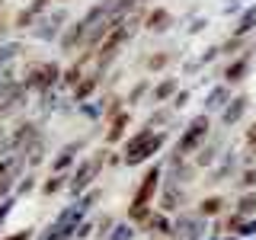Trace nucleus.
<instances>
[{
  "instance_id": "obj_15",
  "label": "nucleus",
  "mask_w": 256,
  "mask_h": 240,
  "mask_svg": "<svg viewBox=\"0 0 256 240\" xmlns=\"http://www.w3.org/2000/svg\"><path fill=\"white\" fill-rule=\"evenodd\" d=\"M182 202H186V186H180V182H166V186H164V202H160V208H166V212H176Z\"/></svg>"
},
{
  "instance_id": "obj_38",
  "label": "nucleus",
  "mask_w": 256,
  "mask_h": 240,
  "mask_svg": "<svg viewBox=\"0 0 256 240\" xmlns=\"http://www.w3.org/2000/svg\"><path fill=\"white\" fill-rule=\"evenodd\" d=\"M240 234H256V221H250V224H244V230Z\"/></svg>"
},
{
  "instance_id": "obj_14",
  "label": "nucleus",
  "mask_w": 256,
  "mask_h": 240,
  "mask_svg": "<svg viewBox=\"0 0 256 240\" xmlns=\"http://www.w3.org/2000/svg\"><path fill=\"white\" fill-rule=\"evenodd\" d=\"M176 93H180V80L176 77H164L157 86H150V100L154 102H170Z\"/></svg>"
},
{
  "instance_id": "obj_36",
  "label": "nucleus",
  "mask_w": 256,
  "mask_h": 240,
  "mask_svg": "<svg viewBox=\"0 0 256 240\" xmlns=\"http://www.w3.org/2000/svg\"><path fill=\"white\" fill-rule=\"evenodd\" d=\"M10 26H13V22H6V20H4V16H0V38H4V36H6V32H10Z\"/></svg>"
},
{
  "instance_id": "obj_23",
  "label": "nucleus",
  "mask_w": 256,
  "mask_h": 240,
  "mask_svg": "<svg viewBox=\"0 0 256 240\" xmlns=\"http://www.w3.org/2000/svg\"><path fill=\"white\" fill-rule=\"evenodd\" d=\"M170 61H173L170 52H150V54H148V70H164Z\"/></svg>"
},
{
  "instance_id": "obj_30",
  "label": "nucleus",
  "mask_w": 256,
  "mask_h": 240,
  "mask_svg": "<svg viewBox=\"0 0 256 240\" xmlns=\"http://www.w3.org/2000/svg\"><path fill=\"white\" fill-rule=\"evenodd\" d=\"M237 186H240V189H253V186H256V166H253V170H244V173H240V182H237Z\"/></svg>"
},
{
  "instance_id": "obj_37",
  "label": "nucleus",
  "mask_w": 256,
  "mask_h": 240,
  "mask_svg": "<svg viewBox=\"0 0 256 240\" xmlns=\"http://www.w3.org/2000/svg\"><path fill=\"white\" fill-rule=\"evenodd\" d=\"M32 234H29V230H20V234H13V237H6V240H29Z\"/></svg>"
},
{
  "instance_id": "obj_40",
  "label": "nucleus",
  "mask_w": 256,
  "mask_h": 240,
  "mask_svg": "<svg viewBox=\"0 0 256 240\" xmlns=\"http://www.w3.org/2000/svg\"><path fill=\"white\" fill-rule=\"evenodd\" d=\"M58 240H70V237H58Z\"/></svg>"
},
{
  "instance_id": "obj_17",
  "label": "nucleus",
  "mask_w": 256,
  "mask_h": 240,
  "mask_svg": "<svg viewBox=\"0 0 256 240\" xmlns=\"http://www.w3.org/2000/svg\"><path fill=\"white\" fill-rule=\"evenodd\" d=\"M125 128H128V112H118L116 118H109L106 144H118V141H122V134H125Z\"/></svg>"
},
{
  "instance_id": "obj_4",
  "label": "nucleus",
  "mask_w": 256,
  "mask_h": 240,
  "mask_svg": "<svg viewBox=\"0 0 256 240\" xmlns=\"http://www.w3.org/2000/svg\"><path fill=\"white\" fill-rule=\"evenodd\" d=\"M208 132H212V118H208V112H202V116H196L189 122V128L180 134V141H176V150L173 157H186V154H196L198 148L208 141Z\"/></svg>"
},
{
  "instance_id": "obj_21",
  "label": "nucleus",
  "mask_w": 256,
  "mask_h": 240,
  "mask_svg": "<svg viewBox=\"0 0 256 240\" xmlns=\"http://www.w3.org/2000/svg\"><path fill=\"white\" fill-rule=\"evenodd\" d=\"M250 214H256V189H246L237 198V218H250Z\"/></svg>"
},
{
  "instance_id": "obj_27",
  "label": "nucleus",
  "mask_w": 256,
  "mask_h": 240,
  "mask_svg": "<svg viewBox=\"0 0 256 240\" xmlns=\"http://www.w3.org/2000/svg\"><path fill=\"white\" fill-rule=\"evenodd\" d=\"M244 45H246V38H244V36H230L228 42L221 45V54H237V52H240Z\"/></svg>"
},
{
  "instance_id": "obj_29",
  "label": "nucleus",
  "mask_w": 256,
  "mask_h": 240,
  "mask_svg": "<svg viewBox=\"0 0 256 240\" xmlns=\"http://www.w3.org/2000/svg\"><path fill=\"white\" fill-rule=\"evenodd\" d=\"M109 4H112V13H116V16H125L128 10H134L141 0H109Z\"/></svg>"
},
{
  "instance_id": "obj_7",
  "label": "nucleus",
  "mask_w": 256,
  "mask_h": 240,
  "mask_svg": "<svg viewBox=\"0 0 256 240\" xmlns=\"http://www.w3.org/2000/svg\"><path fill=\"white\" fill-rule=\"evenodd\" d=\"M64 22H68V10H52L45 20H38L36 26H32V36L42 38V42H54V38H61Z\"/></svg>"
},
{
  "instance_id": "obj_32",
  "label": "nucleus",
  "mask_w": 256,
  "mask_h": 240,
  "mask_svg": "<svg viewBox=\"0 0 256 240\" xmlns=\"http://www.w3.org/2000/svg\"><path fill=\"white\" fill-rule=\"evenodd\" d=\"M29 189H36V173H29L26 180L20 182V189H16V192H20V196H22V192H29Z\"/></svg>"
},
{
  "instance_id": "obj_11",
  "label": "nucleus",
  "mask_w": 256,
  "mask_h": 240,
  "mask_svg": "<svg viewBox=\"0 0 256 240\" xmlns=\"http://www.w3.org/2000/svg\"><path fill=\"white\" fill-rule=\"evenodd\" d=\"M230 84H218V86H212L208 90V96H205V112H221L224 106L230 102Z\"/></svg>"
},
{
  "instance_id": "obj_34",
  "label": "nucleus",
  "mask_w": 256,
  "mask_h": 240,
  "mask_svg": "<svg viewBox=\"0 0 256 240\" xmlns=\"http://www.w3.org/2000/svg\"><path fill=\"white\" fill-rule=\"evenodd\" d=\"M246 144H250V148H256V122L246 128Z\"/></svg>"
},
{
  "instance_id": "obj_12",
  "label": "nucleus",
  "mask_w": 256,
  "mask_h": 240,
  "mask_svg": "<svg viewBox=\"0 0 256 240\" xmlns=\"http://www.w3.org/2000/svg\"><path fill=\"white\" fill-rule=\"evenodd\" d=\"M246 70H250V54H240V58H234L224 68V84H240V80H246Z\"/></svg>"
},
{
  "instance_id": "obj_16",
  "label": "nucleus",
  "mask_w": 256,
  "mask_h": 240,
  "mask_svg": "<svg viewBox=\"0 0 256 240\" xmlns=\"http://www.w3.org/2000/svg\"><path fill=\"white\" fill-rule=\"evenodd\" d=\"M96 86H100V74H96V70H93V74H86V77H80V84L74 86V100L77 102H86L93 96Z\"/></svg>"
},
{
  "instance_id": "obj_18",
  "label": "nucleus",
  "mask_w": 256,
  "mask_h": 240,
  "mask_svg": "<svg viewBox=\"0 0 256 240\" xmlns=\"http://www.w3.org/2000/svg\"><path fill=\"white\" fill-rule=\"evenodd\" d=\"M256 29V4L253 6H246L244 13H240V20H237V26H234V36H250V32Z\"/></svg>"
},
{
  "instance_id": "obj_35",
  "label": "nucleus",
  "mask_w": 256,
  "mask_h": 240,
  "mask_svg": "<svg viewBox=\"0 0 256 240\" xmlns=\"http://www.w3.org/2000/svg\"><path fill=\"white\" fill-rule=\"evenodd\" d=\"M6 80H13V70L10 68H0V84H6Z\"/></svg>"
},
{
  "instance_id": "obj_10",
  "label": "nucleus",
  "mask_w": 256,
  "mask_h": 240,
  "mask_svg": "<svg viewBox=\"0 0 256 240\" xmlns=\"http://www.w3.org/2000/svg\"><path fill=\"white\" fill-rule=\"evenodd\" d=\"M173 26V13L164 10V6H154V10L144 13V29L148 32H166Z\"/></svg>"
},
{
  "instance_id": "obj_41",
  "label": "nucleus",
  "mask_w": 256,
  "mask_h": 240,
  "mask_svg": "<svg viewBox=\"0 0 256 240\" xmlns=\"http://www.w3.org/2000/svg\"><path fill=\"white\" fill-rule=\"evenodd\" d=\"M0 10H4V0H0Z\"/></svg>"
},
{
  "instance_id": "obj_22",
  "label": "nucleus",
  "mask_w": 256,
  "mask_h": 240,
  "mask_svg": "<svg viewBox=\"0 0 256 240\" xmlns=\"http://www.w3.org/2000/svg\"><path fill=\"white\" fill-rule=\"evenodd\" d=\"M214 160H218V144H202V148H198V157L192 160V164H196L198 170H205V166H214Z\"/></svg>"
},
{
  "instance_id": "obj_39",
  "label": "nucleus",
  "mask_w": 256,
  "mask_h": 240,
  "mask_svg": "<svg viewBox=\"0 0 256 240\" xmlns=\"http://www.w3.org/2000/svg\"><path fill=\"white\" fill-rule=\"evenodd\" d=\"M0 141H4V125H0Z\"/></svg>"
},
{
  "instance_id": "obj_8",
  "label": "nucleus",
  "mask_w": 256,
  "mask_h": 240,
  "mask_svg": "<svg viewBox=\"0 0 256 240\" xmlns=\"http://www.w3.org/2000/svg\"><path fill=\"white\" fill-rule=\"evenodd\" d=\"M84 38H86V26H84V20H74L70 26H64L61 38H58V45H61V52H77V48H84Z\"/></svg>"
},
{
  "instance_id": "obj_9",
  "label": "nucleus",
  "mask_w": 256,
  "mask_h": 240,
  "mask_svg": "<svg viewBox=\"0 0 256 240\" xmlns=\"http://www.w3.org/2000/svg\"><path fill=\"white\" fill-rule=\"evenodd\" d=\"M246 106H250V96H230V102L221 109V128H234L240 118H244V112H246Z\"/></svg>"
},
{
  "instance_id": "obj_25",
  "label": "nucleus",
  "mask_w": 256,
  "mask_h": 240,
  "mask_svg": "<svg viewBox=\"0 0 256 240\" xmlns=\"http://www.w3.org/2000/svg\"><path fill=\"white\" fill-rule=\"evenodd\" d=\"M148 90H150V84H148V80H138V84H134L132 90H128V96H125V102H128V106H134V102H141V96L148 93Z\"/></svg>"
},
{
  "instance_id": "obj_1",
  "label": "nucleus",
  "mask_w": 256,
  "mask_h": 240,
  "mask_svg": "<svg viewBox=\"0 0 256 240\" xmlns=\"http://www.w3.org/2000/svg\"><path fill=\"white\" fill-rule=\"evenodd\" d=\"M138 26H144V16H134V20H122L106 38H102L100 48H96V54H93V61H96V74H102V70H106L109 64L118 58V52H122V48L132 42V36H134V29H138Z\"/></svg>"
},
{
  "instance_id": "obj_42",
  "label": "nucleus",
  "mask_w": 256,
  "mask_h": 240,
  "mask_svg": "<svg viewBox=\"0 0 256 240\" xmlns=\"http://www.w3.org/2000/svg\"><path fill=\"white\" fill-rule=\"evenodd\" d=\"M253 52H256V48H253Z\"/></svg>"
},
{
  "instance_id": "obj_6",
  "label": "nucleus",
  "mask_w": 256,
  "mask_h": 240,
  "mask_svg": "<svg viewBox=\"0 0 256 240\" xmlns=\"http://www.w3.org/2000/svg\"><path fill=\"white\" fill-rule=\"evenodd\" d=\"M61 74H64V70H61V68H58L54 61H42V64H32L22 84H26V90H36V93H48V90H52V86H54V84L61 80Z\"/></svg>"
},
{
  "instance_id": "obj_3",
  "label": "nucleus",
  "mask_w": 256,
  "mask_h": 240,
  "mask_svg": "<svg viewBox=\"0 0 256 240\" xmlns=\"http://www.w3.org/2000/svg\"><path fill=\"white\" fill-rule=\"evenodd\" d=\"M157 189H160V166H150V170L141 176V186H138V192H134L132 205H128V218L144 224V218L150 214V202H154Z\"/></svg>"
},
{
  "instance_id": "obj_19",
  "label": "nucleus",
  "mask_w": 256,
  "mask_h": 240,
  "mask_svg": "<svg viewBox=\"0 0 256 240\" xmlns=\"http://www.w3.org/2000/svg\"><path fill=\"white\" fill-rule=\"evenodd\" d=\"M224 212V198L221 196H205L198 202V218H214V214Z\"/></svg>"
},
{
  "instance_id": "obj_31",
  "label": "nucleus",
  "mask_w": 256,
  "mask_h": 240,
  "mask_svg": "<svg viewBox=\"0 0 256 240\" xmlns=\"http://www.w3.org/2000/svg\"><path fill=\"white\" fill-rule=\"evenodd\" d=\"M132 237H134L132 224H122V228H116V234H109V240H132Z\"/></svg>"
},
{
  "instance_id": "obj_28",
  "label": "nucleus",
  "mask_w": 256,
  "mask_h": 240,
  "mask_svg": "<svg viewBox=\"0 0 256 240\" xmlns=\"http://www.w3.org/2000/svg\"><path fill=\"white\" fill-rule=\"evenodd\" d=\"M64 180H68V176H64V173H54L52 180H48L45 186H42V192H45V196H54V192H58V189H64Z\"/></svg>"
},
{
  "instance_id": "obj_24",
  "label": "nucleus",
  "mask_w": 256,
  "mask_h": 240,
  "mask_svg": "<svg viewBox=\"0 0 256 240\" xmlns=\"http://www.w3.org/2000/svg\"><path fill=\"white\" fill-rule=\"evenodd\" d=\"M20 52H22V42H0V68H4L6 61H13Z\"/></svg>"
},
{
  "instance_id": "obj_13",
  "label": "nucleus",
  "mask_w": 256,
  "mask_h": 240,
  "mask_svg": "<svg viewBox=\"0 0 256 240\" xmlns=\"http://www.w3.org/2000/svg\"><path fill=\"white\" fill-rule=\"evenodd\" d=\"M84 148V141H70V144H64V148L58 150V157L52 160V173H64L70 164H74V157H77V150Z\"/></svg>"
},
{
  "instance_id": "obj_2",
  "label": "nucleus",
  "mask_w": 256,
  "mask_h": 240,
  "mask_svg": "<svg viewBox=\"0 0 256 240\" xmlns=\"http://www.w3.org/2000/svg\"><path fill=\"white\" fill-rule=\"evenodd\" d=\"M160 148H164V132L157 134L150 125H144V128H138V132H134L132 138L125 141V157H122V164H128V166L144 164V160H150Z\"/></svg>"
},
{
  "instance_id": "obj_20",
  "label": "nucleus",
  "mask_w": 256,
  "mask_h": 240,
  "mask_svg": "<svg viewBox=\"0 0 256 240\" xmlns=\"http://www.w3.org/2000/svg\"><path fill=\"white\" fill-rule=\"evenodd\" d=\"M144 228L150 230V234H173V228H170V221L164 218L160 212H150L148 218H144Z\"/></svg>"
},
{
  "instance_id": "obj_5",
  "label": "nucleus",
  "mask_w": 256,
  "mask_h": 240,
  "mask_svg": "<svg viewBox=\"0 0 256 240\" xmlns=\"http://www.w3.org/2000/svg\"><path fill=\"white\" fill-rule=\"evenodd\" d=\"M106 154L109 150H93V154H86L84 160L77 164V170H74V180H70V192L74 196H80L84 189H90L93 186V180L102 173V166H106Z\"/></svg>"
},
{
  "instance_id": "obj_33",
  "label": "nucleus",
  "mask_w": 256,
  "mask_h": 240,
  "mask_svg": "<svg viewBox=\"0 0 256 240\" xmlns=\"http://www.w3.org/2000/svg\"><path fill=\"white\" fill-rule=\"evenodd\" d=\"M186 102H189V90H186V93L180 90V93L173 96V106H176V109H180V106H186Z\"/></svg>"
},
{
  "instance_id": "obj_26",
  "label": "nucleus",
  "mask_w": 256,
  "mask_h": 240,
  "mask_svg": "<svg viewBox=\"0 0 256 240\" xmlns=\"http://www.w3.org/2000/svg\"><path fill=\"white\" fill-rule=\"evenodd\" d=\"M230 170H234V154H228V160H224L218 170H212V173H208V182H221V180H224V176H228Z\"/></svg>"
}]
</instances>
